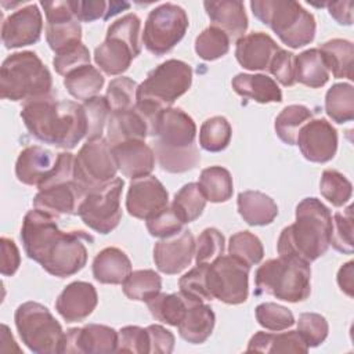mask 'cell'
<instances>
[{
	"label": "cell",
	"mask_w": 354,
	"mask_h": 354,
	"mask_svg": "<svg viewBox=\"0 0 354 354\" xmlns=\"http://www.w3.org/2000/svg\"><path fill=\"white\" fill-rule=\"evenodd\" d=\"M169 205V194L165 185L155 176L134 178L130 183L126 209L130 216L148 220Z\"/></svg>",
	"instance_id": "e0dca14e"
},
{
	"label": "cell",
	"mask_w": 354,
	"mask_h": 354,
	"mask_svg": "<svg viewBox=\"0 0 354 354\" xmlns=\"http://www.w3.org/2000/svg\"><path fill=\"white\" fill-rule=\"evenodd\" d=\"M43 18L37 4H28L10 14L1 25V40L6 48H19L39 41Z\"/></svg>",
	"instance_id": "ac0fdd59"
},
{
	"label": "cell",
	"mask_w": 354,
	"mask_h": 354,
	"mask_svg": "<svg viewBox=\"0 0 354 354\" xmlns=\"http://www.w3.org/2000/svg\"><path fill=\"white\" fill-rule=\"evenodd\" d=\"M21 118L30 136L57 148L73 149L87 136L86 111L75 101H58L53 95L28 101Z\"/></svg>",
	"instance_id": "7a4b0ae2"
},
{
	"label": "cell",
	"mask_w": 354,
	"mask_h": 354,
	"mask_svg": "<svg viewBox=\"0 0 354 354\" xmlns=\"http://www.w3.org/2000/svg\"><path fill=\"white\" fill-rule=\"evenodd\" d=\"M326 115L336 123L354 119V87L350 83L333 84L325 95Z\"/></svg>",
	"instance_id": "74e56055"
},
{
	"label": "cell",
	"mask_w": 354,
	"mask_h": 354,
	"mask_svg": "<svg viewBox=\"0 0 354 354\" xmlns=\"http://www.w3.org/2000/svg\"><path fill=\"white\" fill-rule=\"evenodd\" d=\"M145 221L148 232L152 236L158 238H167L184 230V223L178 218L171 205H167L163 210H160L159 213H156L155 216Z\"/></svg>",
	"instance_id": "11a10c76"
},
{
	"label": "cell",
	"mask_w": 354,
	"mask_h": 354,
	"mask_svg": "<svg viewBox=\"0 0 354 354\" xmlns=\"http://www.w3.org/2000/svg\"><path fill=\"white\" fill-rule=\"evenodd\" d=\"M328 11L330 17L339 25H351L353 24V1H336V3H326Z\"/></svg>",
	"instance_id": "6125c7cd"
},
{
	"label": "cell",
	"mask_w": 354,
	"mask_h": 354,
	"mask_svg": "<svg viewBox=\"0 0 354 354\" xmlns=\"http://www.w3.org/2000/svg\"><path fill=\"white\" fill-rule=\"evenodd\" d=\"M131 272L129 256L119 248L109 246L97 253L93 260V275L100 283L120 285Z\"/></svg>",
	"instance_id": "f1b7e54d"
},
{
	"label": "cell",
	"mask_w": 354,
	"mask_h": 354,
	"mask_svg": "<svg viewBox=\"0 0 354 354\" xmlns=\"http://www.w3.org/2000/svg\"><path fill=\"white\" fill-rule=\"evenodd\" d=\"M84 195V191L73 180H71L39 189L33 199V206L35 209L53 217L62 214H77Z\"/></svg>",
	"instance_id": "44dd1931"
},
{
	"label": "cell",
	"mask_w": 354,
	"mask_h": 354,
	"mask_svg": "<svg viewBox=\"0 0 354 354\" xmlns=\"http://www.w3.org/2000/svg\"><path fill=\"white\" fill-rule=\"evenodd\" d=\"M189 299L180 293H159L147 306L152 317L163 324L177 326L184 318Z\"/></svg>",
	"instance_id": "8d00e7d4"
},
{
	"label": "cell",
	"mask_w": 354,
	"mask_h": 354,
	"mask_svg": "<svg viewBox=\"0 0 354 354\" xmlns=\"http://www.w3.org/2000/svg\"><path fill=\"white\" fill-rule=\"evenodd\" d=\"M228 253L246 266L252 267L263 260L264 249L261 241L250 231H239L230 238Z\"/></svg>",
	"instance_id": "ee69618b"
},
{
	"label": "cell",
	"mask_w": 354,
	"mask_h": 354,
	"mask_svg": "<svg viewBox=\"0 0 354 354\" xmlns=\"http://www.w3.org/2000/svg\"><path fill=\"white\" fill-rule=\"evenodd\" d=\"M268 72L285 87H290L296 83V73H295V54L279 48L268 66Z\"/></svg>",
	"instance_id": "6f0895ef"
},
{
	"label": "cell",
	"mask_w": 354,
	"mask_h": 354,
	"mask_svg": "<svg viewBox=\"0 0 354 354\" xmlns=\"http://www.w3.org/2000/svg\"><path fill=\"white\" fill-rule=\"evenodd\" d=\"M250 267L236 257L218 256L206 268V285L212 299L225 304L245 303L249 296Z\"/></svg>",
	"instance_id": "4fadbf2b"
},
{
	"label": "cell",
	"mask_w": 354,
	"mask_h": 354,
	"mask_svg": "<svg viewBox=\"0 0 354 354\" xmlns=\"http://www.w3.org/2000/svg\"><path fill=\"white\" fill-rule=\"evenodd\" d=\"M82 105L87 118V140L102 137L104 126L111 115V108L106 98L102 95H95L84 101Z\"/></svg>",
	"instance_id": "681fc988"
},
{
	"label": "cell",
	"mask_w": 354,
	"mask_h": 354,
	"mask_svg": "<svg viewBox=\"0 0 354 354\" xmlns=\"http://www.w3.org/2000/svg\"><path fill=\"white\" fill-rule=\"evenodd\" d=\"M98 303L95 288L84 281L71 282L55 300V310L66 322H77L87 318Z\"/></svg>",
	"instance_id": "603a6c76"
},
{
	"label": "cell",
	"mask_w": 354,
	"mask_h": 354,
	"mask_svg": "<svg viewBox=\"0 0 354 354\" xmlns=\"http://www.w3.org/2000/svg\"><path fill=\"white\" fill-rule=\"evenodd\" d=\"M254 315L259 325L274 332L288 329L295 324V317L289 308L271 301L259 304L254 310Z\"/></svg>",
	"instance_id": "c3c4849f"
},
{
	"label": "cell",
	"mask_w": 354,
	"mask_h": 354,
	"mask_svg": "<svg viewBox=\"0 0 354 354\" xmlns=\"http://www.w3.org/2000/svg\"><path fill=\"white\" fill-rule=\"evenodd\" d=\"M90 64V51L83 43H77L55 54L53 59L54 69L58 75L66 76L69 72Z\"/></svg>",
	"instance_id": "db71d44e"
},
{
	"label": "cell",
	"mask_w": 354,
	"mask_h": 354,
	"mask_svg": "<svg viewBox=\"0 0 354 354\" xmlns=\"http://www.w3.org/2000/svg\"><path fill=\"white\" fill-rule=\"evenodd\" d=\"M206 268H207V263L196 264V267L189 270L187 274H184L178 279L180 292L185 297L198 300V301L213 300L206 285Z\"/></svg>",
	"instance_id": "f907efd6"
},
{
	"label": "cell",
	"mask_w": 354,
	"mask_h": 354,
	"mask_svg": "<svg viewBox=\"0 0 354 354\" xmlns=\"http://www.w3.org/2000/svg\"><path fill=\"white\" fill-rule=\"evenodd\" d=\"M354 263L347 261L343 264L337 272V285L342 292H344L347 296L353 297V289H354Z\"/></svg>",
	"instance_id": "be15d7a7"
},
{
	"label": "cell",
	"mask_w": 354,
	"mask_h": 354,
	"mask_svg": "<svg viewBox=\"0 0 354 354\" xmlns=\"http://www.w3.org/2000/svg\"><path fill=\"white\" fill-rule=\"evenodd\" d=\"M118 350V332L106 325L88 324L83 328H71L65 333L62 353L102 354Z\"/></svg>",
	"instance_id": "ffe728a7"
},
{
	"label": "cell",
	"mask_w": 354,
	"mask_h": 354,
	"mask_svg": "<svg viewBox=\"0 0 354 354\" xmlns=\"http://www.w3.org/2000/svg\"><path fill=\"white\" fill-rule=\"evenodd\" d=\"M295 73L296 82L311 88H319L329 80V71L318 48H308L295 55Z\"/></svg>",
	"instance_id": "836d02e7"
},
{
	"label": "cell",
	"mask_w": 354,
	"mask_h": 354,
	"mask_svg": "<svg viewBox=\"0 0 354 354\" xmlns=\"http://www.w3.org/2000/svg\"><path fill=\"white\" fill-rule=\"evenodd\" d=\"M140 28L141 21L133 12L109 25L105 40L94 50V61L104 73L122 75L140 55Z\"/></svg>",
	"instance_id": "9c48e42d"
},
{
	"label": "cell",
	"mask_w": 354,
	"mask_h": 354,
	"mask_svg": "<svg viewBox=\"0 0 354 354\" xmlns=\"http://www.w3.org/2000/svg\"><path fill=\"white\" fill-rule=\"evenodd\" d=\"M73 15L79 22H93L97 19H109V3L104 0H69Z\"/></svg>",
	"instance_id": "680465c9"
},
{
	"label": "cell",
	"mask_w": 354,
	"mask_h": 354,
	"mask_svg": "<svg viewBox=\"0 0 354 354\" xmlns=\"http://www.w3.org/2000/svg\"><path fill=\"white\" fill-rule=\"evenodd\" d=\"M351 206L344 209L343 212H336L332 218V231L329 246L335 250L351 254L354 250L353 246V213Z\"/></svg>",
	"instance_id": "bcb514c9"
},
{
	"label": "cell",
	"mask_w": 354,
	"mask_h": 354,
	"mask_svg": "<svg viewBox=\"0 0 354 354\" xmlns=\"http://www.w3.org/2000/svg\"><path fill=\"white\" fill-rule=\"evenodd\" d=\"M0 246H1V267H0L1 274L6 277L14 275L21 264L19 250L15 242L6 236L0 239Z\"/></svg>",
	"instance_id": "94428289"
},
{
	"label": "cell",
	"mask_w": 354,
	"mask_h": 354,
	"mask_svg": "<svg viewBox=\"0 0 354 354\" xmlns=\"http://www.w3.org/2000/svg\"><path fill=\"white\" fill-rule=\"evenodd\" d=\"M192 84V68L180 59H167L152 69L145 80L138 84L136 108L151 123V137L159 113L170 108L174 101L185 94Z\"/></svg>",
	"instance_id": "5b68a950"
},
{
	"label": "cell",
	"mask_w": 354,
	"mask_h": 354,
	"mask_svg": "<svg viewBox=\"0 0 354 354\" xmlns=\"http://www.w3.org/2000/svg\"><path fill=\"white\" fill-rule=\"evenodd\" d=\"M279 48L267 33L253 32L236 40L235 58L248 71H268L270 62Z\"/></svg>",
	"instance_id": "d4e9b609"
},
{
	"label": "cell",
	"mask_w": 354,
	"mask_h": 354,
	"mask_svg": "<svg viewBox=\"0 0 354 354\" xmlns=\"http://www.w3.org/2000/svg\"><path fill=\"white\" fill-rule=\"evenodd\" d=\"M152 137L155 159L163 171L185 173L201 162L195 144L196 124L181 108L163 109L156 119Z\"/></svg>",
	"instance_id": "277c9868"
},
{
	"label": "cell",
	"mask_w": 354,
	"mask_h": 354,
	"mask_svg": "<svg viewBox=\"0 0 354 354\" xmlns=\"http://www.w3.org/2000/svg\"><path fill=\"white\" fill-rule=\"evenodd\" d=\"M57 156L50 151L39 145H30L24 148L15 163V176L18 181L26 185H43L54 173L57 166Z\"/></svg>",
	"instance_id": "7402d4cb"
},
{
	"label": "cell",
	"mask_w": 354,
	"mask_h": 354,
	"mask_svg": "<svg viewBox=\"0 0 354 354\" xmlns=\"http://www.w3.org/2000/svg\"><path fill=\"white\" fill-rule=\"evenodd\" d=\"M149 333V353L169 354L174 348V335L162 325L147 326Z\"/></svg>",
	"instance_id": "91938a15"
},
{
	"label": "cell",
	"mask_w": 354,
	"mask_h": 354,
	"mask_svg": "<svg viewBox=\"0 0 354 354\" xmlns=\"http://www.w3.org/2000/svg\"><path fill=\"white\" fill-rule=\"evenodd\" d=\"M104 82L105 79L100 71L90 64L69 72L64 77V86L66 87L68 93L73 98L82 100L83 102L98 95Z\"/></svg>",
	"instance_id": "e575fe53"
},
{
	"label": "cell",
	"mask_w": 354,
	"mask_h": 354,
	"mask_svg": "<svg viewBox=\"0 0 354 354\" xmlns=\"http://www.w3.org/2000/svg\"><path fill=\"white\" fill-rule=\"evenodd\" d=\"M224 235L217 228H205L195 241V261L196 264L209 263L224 253Z\"/></svg>",
	"instance_id": "816d5d0a"
},
{
	"label": "cell",
	"mask_w": 354,
	"mask_h": 354,
	"mask_svg": "<svg viewBox=\"0 0 354 354\" xmlns=\"http://www.w3.org/2000/svg\"><path fill=\"white\" fill-rule=\"evenodd\" d=\"M148 136H151V123L136 105L130 109L111 112L106 133V140L111 147L131 140L145 141Z\"/></svg>",
	"instance_id": "484cf974"
},
{
	"label": "cell",
	"mask_w": 354,
	"mask_h": 354,
	"mask_svg": "<svg viewBox=\"0 0 354 354\" xmlns=\"http://www.w3.org/2000/svg\"><path fill=\"white\" fill-rule=\"evenodd\" d=\"M310 119H313V112L310 108L300 104L288 105L275 119V133L285 144L295 145L299 130Z\"/></svg>",
	"instance_id": "ab89813d"
},
{
	"label": "cell",
	"mask_w": 354,
	"mask_h": 354,
	"mask_svg": "<svg viewBox=\"0 0 354 354\" xmlns=\"http://www.w3.org/2000/svg\"><path fill=\"white\" fill-rule=\"evenodd\" d=\"M319 191L329 203L340 207L350 201L353 194V185L344 174L337 170L328 169L321 176Z\"/></svg>",
	"instance_id": "f6af8a7d"
},
{
	"label": "cell",
	"mask_w": 354,
	"mask_h": 354,
	"mask_svg": "<svg viewBox=\"0 0 354 354\" xmlns=\"http://www.w3.org/2000/svg\"><path fill=\"white\" fill-rule=\"evenodd\" d=\"M53 77L33 51L8 55L0 68V95L10 101H33L51 95Z\"/></svg>",
	"instance_id": "8992f818"
},
{
	"label": "cell",
	"mask_w": 354,
	"mask_h": 354,
	"mask_svg": "<svg viewBox=\"0 0 354 354\" xmlns=\"http://www.w3.org/2000/svg\"><path fill=\"white\" fill-rule=\"evenodd\" d=\"M231 84L238 95L243 98H250L259 104L282 101V91L279 86L274 79L267 75L238 73L232 79Z\"/></svg>",
	"instance_id": "f546056e"
},
{
	"label": "cell",
	"mask_w": 354,
	"mask_h": 354,
	"mask_svg": "<svg viewBox=\"0 0 354 354\" xmlns=\"http://www.w3.org/2000/svg\"><path fill=\"white\" fill-rule=\"evenodd\" d=\"M253 15L268 25L283 44L299 48L310 44L315 37L317 24L314 15L300 3L292 0H253Z\"/></svg>",
	"instance_id": "52a82bcc"
},
{
	"label": "cell",
	"mask_w": 354,
	"mask_h": 354,
	"mask_svg": "<svg viewBox=\"0 0 354 354\" xmlns=\"http://www.w3.org/2000/svg\"><path fill=\"white\" fill-rule=\"evenodd\" d=\"M198 185L206 201L213 203L227 202L234 192L231 173L221 166H210L202 170Z\"/></svg>",
	"instance_id": "d590c367"
},
{
	"label": "cell",
	"mask_w": 354,
	"mask_h": 354,
	"mask_svg": "<svg viewBox=\"0 0 354 354\" xmlns=\"http://www.w3.org/2000/svg\"><path fill=\"white\" fill-rule=\"evenodd\" d=\"M112 153L124 177L140 178L149 176L155 167L153 149L145 141L131 140L112 145Z\"/></svg>",
	"instance_id": "cb8c5ba5"
},
{
	"label": "cell",
	"mask_w": 354,
	"mask_h": 354,
	"mask_svg": "<svg viewBox=\"0 0 354 354\" xmlns=\"http://www.w3.org/2000/svg\"><path fill=\"white\" fill-rule=\"evenodd\" d=\"M246 350L257 353H307L308 346L299 330H289L283 333L260 330L250 337Z\"/></svg>",
	"instance_id": "1f68e13d"
},
{
	"label": "cell",
	"mask_w": 354,
	"mask_h": 354,
	"mask_svg": "<svg viewBox=\"0 0 354 354\" xmlns=\"http://www.w3.org/2000/svg\"><path fill=\"white\" fill-rule=\"evenodd\" d=\"M230 50L228 35L210 25L203 29L195 39V53L205 61H214L224 57Z\"/></svg>",
	"instance_id": "7bdbcfd3"
},
{
	"label": "cell",
	"mask_w": 354,
	"mask_h": 354,
	"mask_svg": "<svg viewBox=\"0 0 354 354\" xmlns=\"http://www.w3.org/2000/svg\"><path fill=\"white\" fill-rule=\"evenodd\" d=\"M116 173L112 147L104 137L87 140L75 156L73 181L84 194L105 185L116 177Z\"/></svg>",
	"instance_id": "8fae6325"
},
{
	"label": "cell",
	"mask_w": 354,
	"mask_h": 354,
	"mask_svg": "<svg viewBox=\"0 0 354 354\" xmlns=\"http://www.w3.org/2000/svg\"><path fill=\"white\" fill-rule=\"evenodd\" d=\"M195 257V238L189 230H183L171 236L162 238L153 246L156 268L167 275L184 271Z\"/></svg>",
	"instance_id": "d6986e66"
},
{
	"label": "cell",
	"mask_w": 354,
	"mask_h": 354,
	"mask_svg": "<svg viewBox=\"0 0 354 354\" xmlns=\"http://www.w3.org/2000/svg\"><path fill=\"white\" fill-rule=\"evenodd\" d=\"M329 73L336 79L347 77L353 80V55L354 46L346 39H332L318 48Z\"/></svg>",
	"instance_id": "d6a6232c"
},
{
	"label": "cell",
	"mask_w": 354,
	"mask_h": 354,
	"mask_svg": "<svg viewBox=\"0 0 354 354\" xmlns=\"http://www.w3.org/2000/svg\"><path fill=\"white\" fill-rule=\"evenodd\" d=\"M122 353H149V333L147 328L129 325L118 332V350Z\"/></svg>",
	"instance_id": "9f6ffc18"
},
{
	"label": "cell",
	"mask_w": 354,
	"mask_h": 354,
	"mask_svg": "<svg viewBox=\"0 0 354 354\" xmlns=\"http://www.w3.org/2000/svg\"><path fill=\"white\" fill-rule=\"evenodd\" d=\"M137 87L138 84L127 76H120L111 80L105 94L111 112L133 108L136 105Z\"/></svg>",
	"instance_id": "7dc6e473"
},
{
	"label": "cell",
	"mask_w": 354,
	"mask_h": 354,
	"mask_svg": "<svg viewBox=\"0 0 354 354\" xmlns=\"http://www.w3.org/2000/svg\"><path fill=\"white\" fill-rule=\"evenodd\" d=\"M232 136L230 122L224 116H213L206 119L199 130V145L207 152L224 151Z\"/></svg>",
	"instance_id": "b9f144b4"
},
{
	"label": "cell",
	"mask_w": 354,
	"mask_h": 354,
	"mask_svg": "<svg viewBox=\"0 0 354 354\" xmlns=\"http://www.w3.org/2000/svg\"><path fill=\"white\" fill-rule=\"evenodd\" d=\"M46 14V40L57 54L68 47L82 43V26L72 12L69 0L41 1Z\"/></svg>",
	"instance_id": "9a60e30c"
},
{
	"label": "cell",
	"mask_w": 354,
	"mask_h": 354,
	"mask_svg": "<svg viewBox=\"0 0 354 354\" xmlns=\"http://www.w3.org/2000/svg\"><path fill=\"white\" fill-rule=\"evenodd\" d=\"M238 213L249 225H268L278 216L274 199L260 191H242L236 199Z\"/></svg>",
	"instance_id": "4dcf8cb0"
},
{
	"label": "cell",
	"mask_w": 354,
	"mask_h": 354,
	"mask_svg": "<svg viewBox=\"0 0 354 354\" xmlns=\"http://www.w3.org/2000/svg\"><path fill=\"white\" fill-rule=\"evenodd\" d=\"M207 17L213 26L224 30L230 40H238L248 29V15L242 1L235 0H218L203 1Z\"/></svg>",
	"instance_id": "4316f807"
},
{
	"label": "cell",
	"mask_w": 354,
	"mask_h": 354,
	"mask_svg": "<svg viewBox=\"0 0 354 354\" xmlns=\"http://www.w3.org/2000/svg\"><path fill=\"white\" fill-rule=\"evenodd\" d=\"M332 213L317 198H304L296 206V220L285 227L277 242L278 254L311 263L329 249Z\"/></svg>",
	"instance_id": "3957f363"
},
{
	"label": "cell",
	"mask_w": 354,
	"mask_h": 354,
	"mask_svg": "<svg viewBox=\"0 0 354 354\" xmlns=\"http://www.w3.org/2000/svg\"><path fill=\"white\" fill-rule=\"evenodd\" d=\"M21 241L29 259L39 263L48 274L66 278L86 266L84 242H93L94 238L83 231H62L53 216L33 209L24 217Z\"/></svg>",
	"instance_id": "6da1fadb"
},
{
	"label": "cell",
	"mask_w": 354,
	"mask_h": 354,
	"mask_svg": "<svg viewBox=\"0 0 354 354\" xmlns=\"http://www.w3.org/2000/svg\"><path fill=\"white\" fill-rule=\"evenodd\" d=\"M14 321L22 343L32 353H62L65 332L46 306L36 301H25L15 310Z\"/></svg>",
	"instance_id": "30bf717a"
},
{
	"label": "cell",
	"mask_w": 354,
	"mask_h": 354,
	"mask_svg": "<svg viewBox=\"0 0 354 354\" xmlns=\"http://www.w3.org/2000/svg\"><path fill=\"white\" fill-rule=\"evenodd\" d=\"M297 330L310 348L324 343L329 332V325L326 318L318 313H303L299 315Z\"/></svg>",
	"instance_id": "f5cc1de1"
},
{
	"label": "cell",
	"mask_w": 354,
	"mask_h": 354,
	"mask_svg": "<svg viewBox=\"0 0 354 354\" xmlns=\"http://www.w3.org/2000/svg\"><path fill=\"white\" fill-rule=\"evenodd\" d=\"M216 324V315L210 306L205 301L189 299L187 313L181 322L177 325L180 336L192 344L205 343L213 332Z\"/></svg>",
	"instance_id": "83f0119b"
},
{
	"label": "cell",
	"mask_w": 354,
	"mask_h": 354,
	"mask_svg": "<svg viewBox=\"0 0 354 354\" xmlns=\"http://www.w3.org/2000/svg\"><path fill=\"white\" fill-rule=\"evenodd\" d=\"M188 25V15L183 7L173 3H163L148 14L144 25L142 43L149 53L163 55L184 37Z\"/></svg>",
	"instance_id": "7c38bea8"
},
{
	"label": "cell",
	"mask_w": 354,
	"mask_h": 354,
	"mask_svg": "<svg viewBox=\"0 0 354 354\" xmlns=\"http://www.w3.org/2000/svg\"><path fill=\"white\" fill-rule=\"evenodd\" d=\"M122 288L130 300L148 303L160 293L162 278L153 270H137L130 272Z\"/></svg>",
	"instance_id": "f35d334b"
},
{
	"label": "cell",
	"mask_w": 354,
	"mask_h": 354,
	"mask_svg": "<svg viewBox=\"0 0 354 354\" xmlns=\"http://www.w3.org/2000/svg\"><path fill=\"white\" fill-rule=\"evenodd\" d=\"M257 293H267L289 303L304 301L311 293L310 263L295 257L270 259L254 274Z\"/></svg>",
	"instance_id": "ba28073f"
},
{
	"label": "cell",
	"mask_w": 354,
	"mask_h": 354,
	"mask_svg": "<svg viewBox=\"0 0 354 354\" xmlns=\"http://www.w3.org/2000/svg\"><path fill=\"white\" fill-rule=\"evenodd\" d=\"M296 145L301 155L314 163L332 160L337 151V131L324 118L310 119L297 133Z\"/></svg>",
	"instance_id": "2e32d148"
},
{
	"label": "cell",
	"mask_w": 354,
	"mask_h": 354,
	"mask_svg": "<svg viewBox=\"0 0 354 354\" xmlns=\"http://www.w3.org/2000/svg\"><path fill=\"white\" fill-rule=\"evenodd\" d=\"M123 185V180L115 177L84 195L77 216L88 228L105 235L118 227L122 218L120 195Z\"/></svg>",
	"instance_id": "5bb4252c"
},
{
	"label": "cell",
	"mask_w": 354,
	"mask_h": 354,
	"mask_svg": "<svg viewBox=\"0 0 354 354\" xmlns=\"http://www.w3.org/2000/svg\"><path fill=\"white\" fill-rule=\"evenodd\" d=\"M206 202L198 183H188L176 192L171 207L178 218L187 224L195 221L203 213Z\"/></svg>",
	"instance_id": "60d3db41"
}]
</instances>
